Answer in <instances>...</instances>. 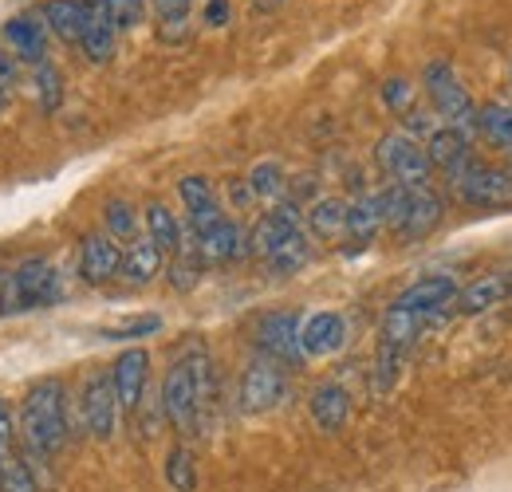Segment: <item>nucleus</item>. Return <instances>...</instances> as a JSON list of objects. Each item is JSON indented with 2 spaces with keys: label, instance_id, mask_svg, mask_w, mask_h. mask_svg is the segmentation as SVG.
I'll return each instance as SVG.
<instances>
[{
  "label": "nucleus",
  "instance_id": "f257e3e1",
  "mask_svg": "<svg viewBox=\"0 0 512 492\" xmlns=\"http://www.w3.org/2000/svg\"><path fill=\"white\" fill-rule=\"evenodd\" d=\"M20 430L28 437V445L44 457H52L56 449H64L67 441V390L60 378H44L24 394L20 406Z\"/></svg>",
  "mask_w": 512,
  "mask_h": 492
},
{
  "label": "nucleus",
  "instance_id": "f03ea898",
  "mask_svg": "<svg viewBox=\"0 0 512 492\" xmlns=\"http://www.w3.org/2000/svg\"><path fill=\"white\" fill-rule=\"evenodd\" d=\"M422 83H426V95H430L434 111L446 119V126L461 130V134L469 138V130L477 126V107H473L465 83L457 79V71H453L446 60H434V63H426Z\"/></svg>",
  "mask_w": 512,
  "mask_h": 492
},
{
  "label": "nucleus",
  "instance_id": "7ed1b4c3",
  "mask_svg": "<svg viewBox=\"0 0 512 492\" xmlns=\"http://www.w3.org/2000/svg\"><path fill=\"white\" fill-rule=\"evenodd\" d=\"M60 300V272L44 260V256H28L24 264H16V272L8 276V300L4 311H28L48 308Z\"/></svg>",
  "mask_w": 512,
  "mask_h": 492
},
{
  "label": "nucleus",
  "instance_id": "20e7f679",
  "mask_svg": "<svg viewBox=\"0 0 512 492\" xmlns=\"http://www.w3.org/2000/svg\"><path fill=\"white\" fill-rule=\"evenodd\" d=\"M379 166L394 185L402 189H426L430 185V158H426V146L414 142V134L406 130H394L379 142Z\"/></svg>",
  "mask_w": 512,
  "mask_h": 492
},
{
  "label": "nucleus",
  "instance_id": "39448f33",
  "mask_svg": "<svg viewBox=\"0 0 512 492\" xmlns=\"http://www.w3.org/2000/svg\"><path fill=\"white\" fill-rule=\"evenodd\" d=\"M449 185L465 205H485V209L512 205V174L485 166V162H473V158L449 174Z\"/></svg>",
  "mask_w": 512,
  "mask_h": 492
},
{
  "label": "nucleus",
  "instance_id": "423d86ee",
  "mask_svg": "<svg viewBox=\"0 0 512 492\" xmlns=\"http://www.w3.org/2000/svg\"><path fill=\"white\" fill-rule=\"evenodd\" d=\"M162 414L170 418V426L182 433H197V414H201V394H197V370L193 359H178L166 370L162 382Z\"/></svg>",
  "mask_w": 512,
  "mask_h": 492
},
{
  "label": "nucleus",
  "instance_id": "0eeeda50",
  "mask_svg": "<svg viewBox=\"0 0 512 492\" xmlns=\"http://www.w3.org/2000/svg\"><path fill=\"white\" fill-rule=\"evenodd\" d=\"M79 414H83V426L95 441H107L115 433V418H119V394H115V378L107 370H95L87 382H83V394H79Z\"/></svg>",
  "mask_w": 512,
  "mask_h": 492
},
{
  "label": "nucleus",
  "instance_id": "6e6552de",
  "mask_svg": "<svg viewBox=\"0 0 512 492\" xmlns=\"http://www.w3.org/2000/svg\"><path fill=\"white\" fill-rule=\"evenodd\" d=\"M300 327H304V319L296 311H268L256 323V343H260V351L272 363H296V359H304V351H300Z\"/></svg>",
  "mask_w": 512,
  "mask_h": 492
},
{
  "label": "nucleus",
  "instance_id": "1a4fd4ad",
  "mask_svg": "<svg viewBox=\"0 0 512 492\" xmlns=\"http://www.w3.org/2000/svg\"><path fill=\"white\" fill-rule=\"evenodd\" d=\"M418 331H422V315H418V311H406V308H394V304H390V311H386V319H383V351H379L383 386L394 378L398 359H402L406 347L418 339Z\"/></svg>",
  "mask_w": 512,
  "mask_h": 492
},
{
  "label": "nucleus",
  "instance_id": "9d476101",
  "mask_svg": "<svg viewBox=\"0 0 512 492\" xmlns=\"http://www.w3.org/2000/svg\"><path fill=\"white\" fill-rule=\"evenodd\" d=\"M280 398H284V374L272 359H260L245 370V378H241V410L245 414H264V410L280 406Z\"/></svg>",
  "mask_w": 512,
  "mask_h": 492
},
{
  "label": "nucleus",
  "instance_id": "9b49d317",
  "mask_svg": "<svg viewBox=\"0 0 512 492\" xmlns=\"http://www.w3.org/2000/svg\"><path fill=\"white\" fill-rule=\"evenodd\" d=\"M347 343V319L339 311H316L300 327V351L308 359H327Z\"/></svg>",
  "mask_w": 512,
  "mask_h": 492
},
{
  "label": "nucleus",
  "instance_id": "f8f14e48",
  "mask_svg": "<svg viewBox=\"0 0 512 492\" xmlns=\"http://www.w3.org/2000/svg\"><path fill=\"white\" fill-rule=\"evenodd\" d=\"M119 268H123V252H119V245H115V237H107V233H91V237H83V248H79V272H83L87 284L99 288V284L115 280Z\"/></svg>",
  "mask_w": 512,
  "mask_h": 492
},
{
  "label": "nucleus",
  "instance_id": "ddd939ff",
  "mask_svg": "<svg viewBox=\"0 0 512 492\" xmlns=\"http://www.w3.org/2000/svg\"><path fill=\"white\" fill-rule=\"evenodd\" d=\"M292 233H300V209L292 205V201H276V209H268L260 221H256V229H253V252L256 256H272L276 248L284 245Z\"/></svg>",
  "mask_w": 512,
  "mask_h": 492
},
{
  "label": "nucleus",
  "instance_id": "4468645a",
  "mask_svg": "<svg viewBox=\"0 0 512 492\" xmlns=\"http://www.w3.org/2000/svg\"><path fill=\"white\" fill-rule=\"evenodd\" d=\"M178 193H182V201H186V209H190L193 237H201V233H209L217 221H225V213H221V205H217V197H213L209 178L190 174V178L178 182Z\"/></svg>",
  "mask_w": 512,
  "mask_h": 492
},
{
  "label": "nucleus",
  "instance_id": "2eb2a0df",
  "mask_svg": "<svg viewBox=\"0 0 512 492\" xmlns=\"http://www.w3.org/2000/svg\"><path fill=\"white\" fill-rule=\"evenodd\" d=\"M83 4H87V28H83L79 48L91 63H107L115 56V32L119 28L111 24V12L103 0H83Z\"/></svg>",
  "mask_w": 512,
  "mask_h": 492
},
{
  "label": "nucleus",
  "instance_id": "dca6fc26",
  "mask_svg": "<svg viewBox=\"0 0 512 492\" xmlns=\"http://www.w3.org/2000/svg\"><path fill=\"white\" fill-rule=\"evenodd\" d=\"M146 370H150V355L142 347H130V351L119 355L111 378H115V394H119V406L123 410H138L142 390H146Z\"/></svg>",
  "mask_w": 512,
  "mask_h": 492
},
{
  "label": "nucleus",
  "instance_id": "f3484780",
  "mask_svg": "<svg viewBox=\"0 0 512 492\" xmlns=\"http://www.w3.org/2000/svg\"><path fill=\"white\" fill-rule=\"evenodd\" d=\"M453 300H457V284H453L449 276H422L418 284H410V288L394 300V308L426 315V311H442L446 304H453Z\"/></svg>",
  "mask_w": 512,
  "mask_h": 492
},
{
  "label": "nucleus",
  "instance_id": "a211bd4d",
  "mask_svg": "<svg viewBox=\"0 0 512 492\" xmlns=\"http://www.w3.org/2000/svg\"><path fill=\"white\" fill-rule=\"evenodd\" d=\"M193 245H197V256L201 260H213V264H221V260H237L245 248H249V237L241 233V225L237 221H217L209 233H201V237H193Z\"/></svg>",
  "mask_w": 512,
  "mask_h": 492
},
{
  "label": "nucleus",
  "instance_id": "6ab92c4d",
  "mask_svg": "<svg viewBox=\"0 0 512 492\" xmlns=\"http://www.w3.org/2000/svg\"><path fill=\"white\" fill-rule=\"evenodd\" d=\"M509 288H512V276H505V272H497V276H481V280H473L469 288H461L453 304H457L461 315H481V311L505 304V300H509Z\"/></svg>",
  "mask_w": 512,
  "mask_h": 492
},
{
  "label": "nucleus",
  "instance_id": "aec40b11",
  "mask_svg": "<svg viewBox=\"0 0 512 492\" xmlns=\"http://www.w3.org/2000/svg\"><path fill=\"white\" fill-rule=\"evenodd\" d=\"M4 44L16 60L24 63H48V40H44V28L28 16H16L4 24Z\"/></svg>",
  "mask_w": 512,
  "mask_h": 492
},
{
  "label": "nucleus",
  "instance_id": "412c9836",
  "mask_svg": "<svg viewBox=\"0 0 512 492\" xmlns=\"http://www.w3.org/2000/svg\"><path fill=\"white\" fill-rule=\"evenodd\" d=\"M351 418V398L339 382H323L312 394V422L320 426L323 433H339Z\"/></svg>",
  "mask_w": 512,
  "mask_h": 492
},
{
  "label": "nucleus",
  "instance_id": "4be33fe9",
  "mask_svg": "<svg viewBox=\"0 0 512 492\" xmlns=\"http://www.w3.org/2000/svg\"><path fill=\"white\" fill-rule=\"evenodd\" d=\"M438 221H442V197L430 193V185H426V189H410V213H406L398 237H406V241H422L426 233L438 229Z\"/></svg>",
  "mask_w": 512,
  "mask_h": 492
},
{
  "label": "nucleus",
  "instance_id": "5701e85b",
  "mask_svg": "<svg viewBox=\"0 0 512 492\" xmlns=\"http://www.w3.org/2000/svg\"><path fill=\"white\" fill-rule=\"evenodd\" d=\"M426 158H430V166L453 174V170H461L469 162V138L461 130H453V126H442V130H434L426 138Z\"/></svg>",
  "mask_w": 512,
  "mask_h": 492
},
{
  "label": "nucleus",
  "instance_id": "b1692460",
  "mask_svg": "<svg viewBox=\"0 0 512 492\" xmlns=\"http://www.w3.org/2000/svg\"><path fill=\"white\" fill-rule=\"evenodd\" d=\"M119 272H123L127 284H150L162 272V248L154 245L150 237H142V241L134 237L130 248L123 252V268Z\"/></svg>",
  "mask_w": 512,
  "mask_h": 492
},
{
  "label": "nucleus",
  "instance_id": "393cba45",
  "mask_svg": "<svg viewBox=\"0 0 512 492\" xmlns=\"http://www.w3.org/2000/svg\"><path fill=\"white\" fill-rule=\"evenodd\" d=\"M44 16H48V28L64 44H79L83 40V28H87V4L83 0H48Z\"/></svg>",
  "mask_w": 512,
  "mask_h": 492
},
{
  "label": "nucleus",
  "instance_id": "a878e982",
  "mask_svg": "<svg viewBox=\"0 0 512 492\" xmlns=\"http://www.w3.org/2000/svg\"><path fill=\"white\" fill-rule=\"evenodd\" d=\"M383 229V205L379 193H363L355 205H347V237L359 245H371Z\"/></svg>",
  "mask_w": 512,
  "mask_h": 492
},
{
  "label": "nucleus",
  "instance_id": "bb28decb",
  "mask_svg": "<svg viewBox=\"0 0 512 492\" xmlns=\"http://www.w3.org/2000/svg\"><path fill=\"white\" fill-rule=\"evenodd\" d=\"M308 229L320 237V241H335L339 233H347V201L339 197H323L308 209Z\"/></svg>",
  "mask_w": 512,
  "mask_h": 492
},
{
  "label": "nucleus",
  "instance_id": "cd10ccee",
  "mask_svg": "<svg viewBox=\"0 0 512 492\" xmlns=\"http://www.w3.org/2000/svg\"><path fill=\"white\" fill-rule=\"evenodd\" d=\"M146 237L162 252H178L182 248V225L166 205H150L146 209Z\"/></svg>",
  "mask_w": 512,
  "mask_h": 492
},
{
  "label": "nucleus",
  "instance_id": "c85d7f7f",
  "mask_svg": "<svg viewBox=\"0 0 512 492\" xmlns=\"http://www.w3.org/2000/svg\"><path fill=\"white\" fill-rule=\"evenodd\" d=\"M308 260H312V245H308V237H304V229H300V233H292L284 245L268 256V268H272L276 276H292V272H300Z\"/></svg>",
  "mask_w": 512,
  "mask_h": 492
},
{
  "label": "nucleus",
  "instance_id": "c756f323",
  "mask_svg": "<svg viewBox=\"0 0 512 492\" xmlns=\"http://www.w3.org/2000/svg\"><path fill=\"white\" fill-rule=\"evenodd\" d=\"M477 130L493 142V146H512V107L505 103H485L481 111H477Z\"/></svg>",
  "mask_w": 512,
  "mask_h": 492
},
{
  "label": "nucleus",
  "instance_id": "7c9ffc66",
  "mask_svg": "<svg viewBox=\"0 0 512 492\" xmlns=\"http://www.w3.org/2000/svg\"><path fill=\"white\" fill-rule=\"evenodd\" d=\"M245 182H249V189H253V197H260V201H276V197L284 193L288 178H284V166L268 158V162H256Z\"/></svg>",
  "mask_w": 512,
  "mask_h": 492
},
{
  "label": "nucleus",
  "instance_id": "2f4dec72",
  "mask_svg": "<svg viewBox=\"0 0 512 492\" xmlns=\"http://www.w3.org/2000/svg\"><path fill=\"white\" fill-rule=\"evenodd\" d=\"M166 485L174 492H193L197 489V469H193V453L186 445L170 449L166 457Z\"/></svg>",
  "mask_w": 512,
  "mask_h": 492
},
{
  "label": "nucleus",
  "instance_id": "473e14b6",
  "mask_svg": "<svg viewBox=\"0 0 512 492\" xmlns=\"http://www.w3.org/2000/svg\"><path fill=\"white\" fill-rule=\"evenodd\" d=\"M36 99H40V107L52 115L56 107H60V99H64V79H60V71L52 67V63H36Z\"/></svg>",
  "mask_w": 512,
  "mask_h": 492
},
{
  "label": "nucleus",
  "instance_id": "72a5a7b5",
  "mask_svg": "<svg viewBox=\"0 0 512 492\" xmlns=\"http://www.w3.org/2000/svg\"><path fill=\"white\" fill-rule=\"evenodd\" d=\"M103 221H107V237H115V241H134L138 237V221H134V209L127 201H107Z\"/></svg>",
  "mask_w": 512,
  "mask_h": 492
},
{
  "label": "nucleus",
  "instance_id": "f704fd0d",
  "mask_svg": "<svg viewBox=\"0 0 512 492\" xmlns=\"http://www.w3.org/2000/svg\"><path fill=\"white\" fill-rule=\"evenodd\" d=\"M379 205H383V225H390V229L398 233L402 221H406V213H410V189L390 182L383 193H379Z\"/></svg>",
  "mask_w": 512,
  "mask_h": 492
},
{
  "label": "nucleus",
  "instance_id": "c9c22d12",
  "mask_svg": "<svg viewBox=\"0 0 512 492\" xmlns=\"http://www.w3.org/2000/svg\"><path fill=\"white\" fill-rule=\"evenodd\" d=\"M383 103L394 115H410L414 111V83L410 79H386L383 83Z\"/></svg>",
  "mask_w": 512,
  "mask_h": 492
},
{
  "label": "nucleus",
  "instance_id": "e433bc0d",
  "mask_svg": "<svg viewBox=\"0 0 512 492\" xmlns=\"http://www.w3.org/2000/svg\"><path fill=\"white\" fill-rule=\"evenodd\" d=\"M0 492H40L28 461H16V457L4 461V485H0Z\"/></svg>",
  "mask_w": 512,
  "mask_h": 492
},
{
  "label": "nucleus",
  "instance_id": "4c0bfd02",
  "mask_svg": "<svg viewBox=\"0 0 512 492\" xmlns=\"http://www.w3.org/2000/svg\"><path fill=\"white\" fill-rule=\"evenodd\" d=\"M107 4V12H111V24L123 32V28H134L138 20H142V12H146V0H103Z\"/></svg>",
  "mask_w": 512,
  "mask_h": 492
},
{
  "label": "nucleus",
  "instance_id": "58836bf2",
  "mask_svg": "<svg viewBox=\"0 0 512 492\" xmlns=\"http://www.w3.org/2000/svg\"><path fill=\"white\" fill-rule=\"evenodd\" d=\"M154 331H162V319L158 315H142V319H130L115 331H103V335L107 339H142V335H154Z\"/></svg>",
  "mask_w": 512,
  "mask_h": 492
},
{
  "label": "nucleus",
  "instance_id": "ea45409f",
  "mask_svg": "<svg viewBox=\"0 0 512 492\" xmlns=\"http://www.w3.org/2000/svg\"><path fill=\"white\" fill-rule=\"evenodd\" d=\"M16 83H20V67H16V56L0 44V91L4 95H12L16 91Z\"/></svg>",
  "mask_w": 512,
  "mask_h": 492
},
{
  "label": "nucleus",
  "instance_id": "a19ab883",
  "mask_svg": "<svg viewBox=\"0 0 512 492\" xmlns=\"http://www.w3.org/2000/svg\"><path fill=\"white\" fill-rule=\"evenodd\" d=\"M12 410L0 402V461H8L12 457Z\"/></svg>",
  "mask_w": 512,
  "mask_h": 492
},
{
  "label": "nucleus",
  "instance_id": "79ce46f5",
  "mask_svg": "<svg viewBox=\"0 0 512 492\" xmlns=\"http://www.w3.org/2000/svg\"><path fill=\"white\" fill-rule=\"evenodd\" d=\"M225 20H229V0H209L205 4V24L209 28H221Z\"/></svg>",
  "mask_w": 512,
  "mask_h": 492
},
{
  "label": "nucleus",
  "instance_id": "37998d69",
  "mask_svg": "<svg viewBox=\"0 0 512 492\" xmlns=\"http://www.w3.org/2000/svg\"><path fill=\"white\" fill-rule=\"evenodd\" d=\"M154 4H158V16H162V20L186 16V8H190V0H154Z\"/></svg>",
  "mask_w": 512,
  "mask_h": 492
},
{
  "label": "nucleus",
  "instance_id": "c03bdc74",
  "mask_svg": "<svg viewBox=\"0 0 512 492\" xmlns=\"http://www.w3.org/2000/svg\"><path fill=\"white\" fill-rule=\"evenodd\" d=\"M4 300H8V276L0 272V308H4Z\"/></svg>",
  "mask_w": 512,
  "mask_h": 492
},
{
  "label": "nucleus",
  "instance_id": "a18cd8bd",
  "mask_svg": "<svg viewBox=\"0 0 512 492\" xmlns=\"http://www.w3.org/2000/svg\"><path fill=\"white\" fill-rule=\"evenodd\" d=\"M4 103H8V95H4V91H0V115H4Z\"/></svg>",
  "mask_w": 512,
  "mask_h": 492
},
{
  "label": "nucleus",
  "instance_id": "49530a36",
  "mask_svg": "<svg viewBox=\"0 0 512 492\" xmlns=\"http://www.w3.org/2000/svg\"><path fill=\"white\" fill-rule=\"evenodd\" d=\"M0 485H4V461H0Z\"/></svg>",
  "mask_w": 512,
  "mask_h": 492
},
{
  "label": "nucleus",
  "instance_id": "de8ad7c7",
  "mask_svg": "<svg viewBox=\"0 0 512 492\" xmlns=\"http://www.w3.org/2000/svg\"><path fill=\"white\" fill-rule=\"evenodd\" d=\"M260 4H276V0H260Z\"/></svg>",
  "mask_w": 512,
  "mask_h": 492
},
{
  "label": "nucleus",
  "instance_id": "09e8293b",
  "mask_svg": "<svg viewBox=\"0 0 512 492\" xmlns=\"http://www.w3.org/2000/svg\"><path fill=\"white\" fill-rule=\"evenodd\" d=\"M509 304H512V288H509Z\"/></svg>",
  "mask_w": 512,
  "mask_h": 492
},
{
  "label": "nucleus",
  "instance_id": "8fccbe9b",
  "mask_svg": "<svg viewBox=\"0 0 512 492\" xmlns=\"http://www.w3.org/2000/svg\"><path fill=\"white\" fill-rule=\"evenodd\" d=\"M509 162H512V146H509Z\"/></svg>",
  "mask_w": 512,
  "mask_h": 492
}]
</instances>
